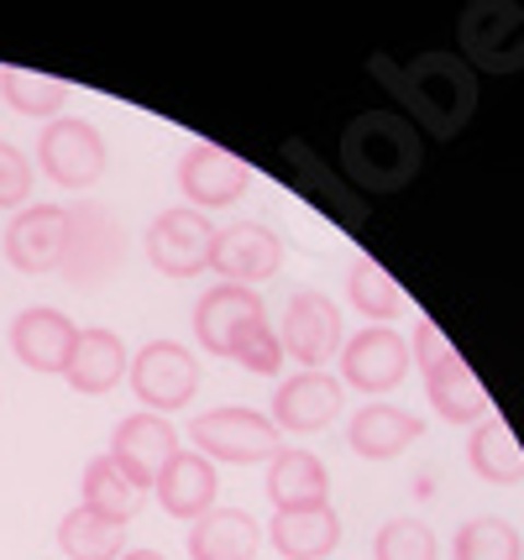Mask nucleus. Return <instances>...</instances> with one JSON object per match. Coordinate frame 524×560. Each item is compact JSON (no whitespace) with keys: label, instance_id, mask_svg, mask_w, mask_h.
Segmentation results:
<instances>
[{"label":"nucleus","instance_id":"nucleus-1","mask_svg":"<svg viewBox=\"0 0 524 560\" xmlns=\"http://www.w3.org/2000/svg\"><path fill=\"white\" fill-rule=\"evenodd\" d=\"M373 79H383V90L399 100L404 121L415 126L420 137H462L477 116V73L446 48H430V52H415L409 63L377 52L373 63Z\"/></svg>","mask_w":524,"mask_h":560},{"label":"nucleus","instance_id":"nucleus-2","mask_svg":"<svg viewBox=\"0 0 524 560\" xmlns=\"http://www.w3.org/2000/svg\"><path fill=\"white\" fill-rule=\"evenodd\" d=\"M336 163L362 195H404L424 168V137L399 110H362L336 142Z\"/></svg>","mask_w":524,"mask_h":560},{"label":"nucleus","instance_id":"nucleus-3","mask_svg":"<svg viewBox=\"0 0 524 560\" xmlns=\"http://www.w3.org/2000/svg\"><path fill=\"white\" fill-rule=\"evenodd\" d=\"M462 63L482 73H520L524 69V5L520 0H473L456 16Z\"/></svg>","mask_w":524,"mask_h":560},{"label":"nucleus","instance_id":"nucleus-4","mask_svg":"<svg viewBox=\"0 0 524 560\" xmlns=\"http://www.w3.org/2000/svg\"><path fill=\"white\" fill-rule=\"evenodd\" d=\"M189 440L195 451L210 456V462H231V466H257L273 462L278 451V430L273 419H263L247 404H225V409H210L189 424Z\"/></svg>","mask_w":524,"mask_h":560},{"label":"nucleus","instance_id":"nucleus-5","mask_svg":"<svg viewBox=\"0 0 524 560\" xmlns=\"http://www.w3.org/2000/svg\"><path fill=\"white\" fill-rule=\"evenodd\" d=\"M126 377H131V393L142 398L148 415H174V409H184V404L195 398V388H200V362L189 357V346L152 341L131 357Z\"/></svg>","mask_w":524,"mask_h":560},{"label":"nucleus","instance_id":"nucleus-6","mask_svg":"<svg viewBox=\"0 0 524 560\" xmlns=\"http://www.w3.org/2000/svg\"><path fill=\"white\" fill-rule=\"evenodd\" d=\"M126 257V236L121 225L110 220L105 205H74L69 210V242H63V278L69 283H105L110 272L121 268Z\"/></svg>","mask_w":524,"mask_h":560},{"label":"nucleus","instance_id":"nucleus-7","mask_svg":"<svg viewBox=\"0 0 524 560\" xmlns=\"http://www.w3.org/2000/svg\"><path fill=\"white\" fill-rule=\"evenodd\" d=\"M37 168L48 173L58 189H90L105 173V137L90 121H53L37 137Z\"/></svg>","mask_w":524,"mask_h":560},{"label":"nucleus","instance_id":"nucleus-8","mask_svg":"<svg viewBox=\"0 0 524 560\" xmlns=\"http://www.w3.org/2000/svg\"><path fill=\"white\" fill-rule=\"evenodd\" d=\"M341 310L325 299V293H294L289 299V310H283V330H278V346H283V357H294L304 372H321L330 366V357H341Z\"/></svg>","mask_w":524,"mask_h":560},{"label":"nucleus","instance_id":"nucleus-9","mask_svg":"<svg viewBox=\"0 0 524 560\" xmlns=\"http://www.w3.org/2000/svg\"><path fill=\"white\" fill-rule=\"evenodd\" d=\"M210 252H216V225L200 210H163L148 225V262L168 278H195L210 268Z\"/></svg>","mask_w":524,"mask_h":560},{"label":"nucleus","instance_id":"nucleus-10","mask_svg":"<svg viewBox=\"0 0 524 560\" xmlns=\"http://www.w3.org/2000/svg\"><path fill=\"white\" fill-rule=\"evenodd\" d=\"M178 189L189 199V210H225V205H236V199L252 189V168L236 158V152H225L216 142H200L184 152V163H178Z\"/></svg>","mask_w":524,"mask_h":560},{"label":"nucleus","instance_id":"nucleus-11","mask_svg":"<svg viewBox=\"0 0 524 560\" xmlns=\"http://www.w3.org/2000/svg\"><path fill=\"white\" fill-rule=\"evenodd\" d=\"M210 268L221 272V283H263L283 268V242L278 231H268L263 220H236V225H221L216 231V252H210Z\"/></svg>","mask_w":524,"mask_h":560},{"label":"nucleus","instance_id":"nucleus-12","mask_svg":"<svg viewBox=\"0 0 524 560\" xmlns=\"http://www.w3.org/2000/svg\"><path fill=\"white\" fill-rule=\"evenodd\" d=\"M174 456H178L174 424L163 415H148V409H142V415H126L121 424H116V435H110V462L121 466L142 492L158 488L163 466L174 462Z\"/></svg>","mask_w":524,"mask_h":560},{"label":"nucleus","instance_id":"nucleus-13","mask_svg":"<svg viewBox=\"0 0 524 560\" xmlns=\"http://www.w3.org/2000/svg\"><path fill=\"white\" fill-rule=\"evenodd\" d=\"M63 242H69V210L63 205H32L16 210L5 225V262L16 272H58L63 268Z\"/></svg>","mask_w":524,"mask_h":560},{"label":"nucleus","instance_id":"nucleus-14","mask_svg":"<svg viewBox=\"0 0 524 560\" xmlns=\"http://www.w3.org/2000/svg\"><path fill=\"white\" fill-rule=\"evenodd\" d=\"M341 377L362 393H388L409 377V341L388 325H373L341 346Z\"/></svg>","mask_w":524,"mask_h":560},{"label":"nucleus","instance_id":"nucleus-15","mask_svg":"<svg viewBox=\"0 0 524 560\" xmlns=\"http://www.w3.org/2000/svg\"><path fill=\"white\" fill-rule=\"evenodd\" d=\"M263 299L242 283H216V289L205 293L200 304H195V336L210 357H231L236 341L247 336L252 325H263Z\"/></svg>","mask_w":524,"mask_h":560},{"label":"nucleus","instance_id":"nucleus-16","mask_svg":"<svg viewBox=\"0 0 524 560\" xmlns=\"http://www.w3.org/2000/svg\"><path fill=\"white\" fill-rule=\"evenodd\" d=\"M74 341H79L74 319L63 315V310H48V304L22 310V315L11 319V351L32 372H58L63 377V366L74 357Z\"/></svg>","mask_w":524,"mask_h":560},{"label":"nucleus","instance_id":"nucleus-17","mask_svg":"<svg viewBox=\"0 0 524 560\" xmlns=\"http://www.w3.org/2000/svg\"><path fill=\"white\" fill-rule=\"evenodd\" d=\"M336 415H341V377L330 372H300L273 393V430L315 435Z\"/></svg>","mask_w":524,"mask_h":560},{"label":"nucleus","instance_id":"nucleus-18","mask_svg":"<svg viewBox=\"0 0 524 560\" xmlns=\"http://www.w3.org/2000/svg\"><path fill=\"white\" fill-rule=\"evenodd\" d=\"M158 503L163 513H174L184 524H195L205 513L216 509V492H221V477H216V462L200 456V451H178L174 462L163 466V477H158Z\"/></svg>","mask_w":524,"mask_h":560},{"label":"nucleus","instance_id":"nucleus-19","mask_svg":"<svg viewBox=\"0 0 524 560\" xmlns=\"http://www.w3.org/2000/svg\"><path fill=\"white\" fill-rule=\"evenodd\" d=\"M184 545H189V560H252L263 550V529L242 509H210L189 524Z\"/></svg>","mask_w":524,"mask_h":560},{"label":"nucleus","instance_id":"nucleus-20","mask_svg":"<svg viewBox=\"0 0 524 560\" xmlns=\"http://www.w3.org/2000/svg\"><path fill=\"white\" fill-rule=\"evenodd\" d=\"M420 435H424V419L409 415V409H394V404H368L347 430L351 451H357L362 462H394V456L409 451Z\"/></svg>","mask_w":524,"mask_h":560},{"label":"nucleus","instance_id":"nucleus-21","mask_svg":"<svg viewBox=\"0 0 524 560\" xmlns=\"http://www.w3.org/2000/svg\"><path fill=\"white\" fill-rule=\"evenodd\" d=\"M268 498H273V513L321 509V503H330V477H325V466L310 451L278 445L273 462H268Z\"/></svg>","mask_w":524,"mask_h":560},{"label":"nucleus","instance_id":"nucleus-22","mask_svg":"<svg viewBox=\"0 0 524 560\" xmlns=\"http://www.w3.org/2000/svg\"><path fill=\"white\" fill-rule=\"evenodd\" d=\"M126 341L116 336V330H79L74 341V357H69V366H63V377H69V388L74 393H110L116 383L126 377Z\"/></svg>","mask_w":524,"mask_h":560},{"label":"nucleus","instance_id":"nucleus-23","mask_svg":"<svg viewBox=\"0 0 524 560\" xmlns=\"http://www.w3.org/2000/svg\"><path fill=\"white\" fill-rule=\"evenodd\" d=\"M273 550L283 560H325L336 545H341V518L330 503L321 509H283L273 513Z\"/></svg>","mask_w":524,"mask_h":560},{"label":"nucleus","instance_id":"nucleus-24","mask_svg":"<svg viewBox=\"0 0 524 560\" xmlns=\"http://www.w3.org/2000/svg\"><path fill=\"white\" fill-rule=\"evenodd\" d=\"M424 393H430V409L451 424H473V419L488 415V393L473 377V366L462 362L456 351L441 357L435 366H424Z\"/></svg>","mask_w":524,"mask_h":560},{"label":"nucleus","instance_id":"nucleus-25","mask_svg":"<svg viewBox=\"0 0 524 560\" xmlns=\"http://www.w3.org/2000/svg\"><path fill=\"white\" fill-rule=\"evenodd\" d=\"M58 550L69 560H121L126 556V524L116 518H101L84 503L69 509L58 518Z\"/></svg>","mask_w":524,"mask_h":560},{"label":"nucleus","instance_id":"nucleus-26","mask_svg":"<svg viewBox=\"0 0 524 560\" xmlns=\"http://www.w3.org/2000/svg\"><path fill=\"white\" fill-rule=\"evenodd\" d=\"M467 456H473L477 477L493 482V488H514V482H524V451H520V440H514V430H509L499 415L482 419V424L473 430Z\"/></svg>","mask_w":524,"mask_h":560},{"label":"nucleus","instance_id":"nucleus-27","mask_svg":"<svg viewBox=\"0 0 524 560\" xmlns=\"http://www.w3.org/2000/svg\"><path fill=\"white\" fill-rule=\"evenodd\" d=\"M84 509L101 513V518H116V524H131L142 509V488L110 456H95L84 466Z\"/></svg>","mask_w":524,"mask_h":560},{"label":"nucleus","instance_id":"nucleus-28","mask_svg":"<svg viewBox=\"0 0 524 560\" xmlns=\"http://www.w3.org/2000/svg\"><path fill=\"white\" fill-rule=\"evenodd\" d=\"M451 556L456 560H524V539H520V529H514L509 518L482 513V518H467V524L456 529Z\"/></svg>","mask_w":524,"mask_h":560},{"label":"nucleus","instance_id":"nucleus-29","mask_svg":"<svg viewBox=\"0 0 524 560\" xmlns=\"http://www.w3.org/2000/svg\"><path fill=\"white\" fill-rule=\"evenodd\" d=\"M351 304L362 310V319H394L404 310V289L394 283V272L383 268L377 257H357L347 278Z\"/></svg>","mask_w":524,"mask_h":560},{"label":"nucleus","instance_id":"nucleus-30","mask_svg":"<svg viewBox=\"0 0 524 560\" xmlns=\"http://www.w3.org/2000/svg\"><path fill=\"white\" fill-rule=\"evenodd\" d=\"M0 95L11 110H22V116H53L63 95H69V84L63 79H53V73H32V69H0Z\"/></svg>","mask_w":524,"mask_h":560},{"label":"nucleus","instance_id":"nucleus-31","mask_svg":"<svg viewBox=\"0 0 524 560\" xmlns=\"http://www.w3.org/2000/svg\"><path fill=\"white\" fill-rule=\"evenodd\" d=\"M373 560H435V535L420 518H388L373 539Z\"/></svg>","mask_w":524,"mask_h":560},{"label":"nucleus","instance_id":"nucleus-32","mask_svg":"<svg viewBox=\"0 0 524 560\" xmlns=\"http://www.w3.org/2000/svg\"><path fill=\"white\" fill-rule=\"evenodd\" d=\"M231 362H242L247 372H257V377H273L278 366H283V346H278V330L268 325V319H263V325H252L247 336L236 341Z\"/></svg>","mask_w":524,"mask_h":560},{"label":"nucleus","instance_id":"nucleus-33","mask_svg":"<svg viewBox=\"0 0 524 560\" xmlns=\"http://www.w3.org/2000/svg\"><path fill=\"white\" fill-rule=\"evenodd\" d=\"M32 199V158L22 147L0 142V210H26Z\"/></svg>","mask_w":524,"mask_h":560},{"label":"nucleus","instance_id":"nucleus-34","mask_svg":"<svg viewBox=\"0 0 524 560\" xmlns=\"http://www.w3.org/2000/svg\"><path fill=\"white\" fill-rule=\"evenodd\" d=\"M121 560H168V556H158V550H126Z\"/></svg>","mask_w":524,"mask_h":560}]
</instances>
